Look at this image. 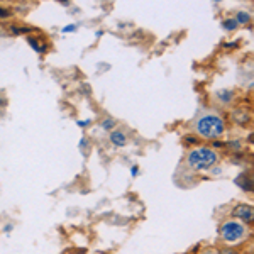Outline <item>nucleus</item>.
<instances>
[{
  "instance_id": "obj_1",
  "label": "nucleus",
  "mask_w": 254,
  "mask_h": 254,
  "mask_svg": "<svg viewBox=\"0 0 254 254\" xmlns=\"http://www.w3.org/2000/svg\"><path fill=\"white\" fill-rule=\"evenodd\" d=\"M195 130L200 137L215 141L225 132V121L215 112H205L195 121Z\"/></svg>"
},
{
  "instance_id": "obj_2",
  "label": "nucleus",
  "mask_w": 254,
  "mask_h": 254,
  "mask_svg": "<svg viewBox=\"0 0 254 254\" xmlns=\"http://www.w3.org/2000/svg\"><path fill=\"white\" fill-rule=\"evenodd\" d=\"M217 161H219V154L208 146L193 147L187 154V166L193 171H200V173L210 171L212 168L217 166Z\"/></svg>"
},
{
  "instance_id": "obj_3",
  "label": "nucleus",
  "mask_w": 254,
  "mask_h": 254,
  "mask_svg": "<svg viewBox=\"0 0 254 254\" xmlns=\"http://www.w3.org/2000/svg\"><path fill=\"white\" fill-rule=\"evenodd\" d=\"M219 236L225 244H229L231 248H236V246L244 243L249 237V225L239 222L236 219H227L220 224Z\"/></svg>"
},
{
  "instance_id": "obj_4",
  "label": "nucleus",
  "mask_w": 254,
  "mask_h": 254,
  "mask_svg": "<svg viewBox=\"0 0 254 254\" xmlns=\"http://www.w3.org/2000/svg\"><path fill=\"white\" fill-rule=\"evenodd\" d=\"M231 215H232V219L239 220V222L251 225L254 220V208L251 203H239V205H236L232 208Z\"/></svg>"
},
{
  "instance_id": "obj_5",
  "label": "nucleus",
  "mask_w": 254,
  "mask_h": 254,
  "mask_svg": "<svg viewBox=\"0 0 254 254\" xmlns=\"http://www.w3.org/2000/svg\"><path fill=\"white\" fill-rule=\"evenodd\" d=\"M236 185L243 188V191H246V193H251V191H253V180H251V175L241 173V175L236 178Z\"/></svg>"
},
{
  "instance_id": "obj_6",
  "label": "nucleus",
  "mask_w": 254,
  "mask_h": 254,
  "mask_svg": "<svg viewBox=\"0 0 254 254\" xmlns=\"http://www.w3.org/2000/svg\"><path fill=\"white\" fill-rule=\"evenodd\" d=\"M110 142H112L114 146H117V147L126 146V144H127V136H126V132H124V130H121V129L112 130V132H110Z\"/></svg>"
},
{
  "instance_id": "obj_7",
  "label": "nucleus",
  "mask_w": 254,
  "mask_h": 254,
  "mask_svg": "<svg viewBox=\"0 0 254 254\" xmlns=\"http://www.w3.org/2000/svg\"><path fill=\"white\" fill-rule=\"evenodd\" d=\"M27 43H29V46L34 49L36 53H44V51H46V44H44L43 41L38 39V38H27Z\"/></svg>"
},
{
  "instance_id": "obj_8",
  "label": "nucleus",
  "mask_w": 254,
  "mask_h": 254,
  "mask_svg": "<svg viewBox=\"0 0 254 254\" xmlns=\"http://www.w3.org/2000/svg\"><path fill=\"white\" fill-rule=\"evenodd\" d=\"M217 98H219L222 104H231V102L234 100V92H232V90H220V92L217 93Z\"/></svg>"
},
{
  "instance_id": "obj_9",
  "label": "nucleus",
  "mask_w": 254,
  "mask_h": 254,
  "mask_svg": "<svg viewBox=\"0 0 254 254\" xmlns=\"http://www.w3.org/2000/svg\"><path fill=\"white\" fill-rule=\"evenodd\" d=\"M234 19H236L237 24H248V22H251V14L246 12V10H241L234 15Z\"/></svg>"
},
{
  "instance_id": "obj_10",
  "label": "nucleus",
  "mask_w": 254,
  "mask_h": 254,
  "mask_svg": "<svg viewBox=\"0 0 254 254\" xmlns=\"http://www.w3.org/2000/svg\"><path fill=\"white\" fill-rule=\"evenodd\" d=\"M237 26H239V24L236 22L234 17H227V19L222 20V27H224L225 31H236Z\"/></svg>"
},
{
  "instance_id": "obj_11",
  "label": "nucleus",
  "mask_w": 254,
  "mask_h": 254,
  "mask_svg": "<svg viewBox=\"0 0 254 254\" xmlns=\"http://www.w3.org/2000/svg\"><path fill=\"white\" fill-rule=\"evenodd\" d=\"M34 29L32 27H20V26H10V32L15 36H20V34H29V32H32Z\"/></svg>"
},
{
  "instance_id": "obj_12",
  "label": "nucleus",
  "mask_w": 254,
  "mask_h": 254,
  "mask_svg": "<svg viewBox=\"0 0 254 254\" xmlns=\"http://www.w3.org/2000/svg\"><path fill=\"white\" fill-rule=\"evenodd\" d=\"M100 126H102V129H104V130H110V132H112V129L116 127V121L107 117V119H104V121H102Z\"/></svg>"
},
{
  "instance_id": "obj_13",
  "label": "nucleus",
  "mask_w": 254,
  "mask_h": 254,
  "mask_svg": "<svg viewBox=\"0 0 254 254\" xmlns=\"http://www.w3.org/2000/svg\"><path fill=\"white\" fill-rule=\"evenodd\" d=\"M7 17H10V10L0 5V19H7Z\"/></svg>"
},
{
  "instance_id": "obj_14",
  "label": "nucleus",
  "mask_w": 254,
  "mask_h": 254,
  "mask_svg": "<svg viewBox=\"0 0 254 254\" xmlns=\"http://www.w3.org/2000/svg\"><path fill=\"white\" fill-rule=\"evenodd\" d=\"M217 254H241L237 249H234V248H224L222 251L220 253H217Z\"/></svg>"
},
{
  "instance_id": "obj_15",
  "label": "nucleus",
  "mask_w": 254,
  "mask_h": 254,
  "mask_svg": "<svg viewBox=\"0 0 254 254\" xmlns=\"http://www.w3.org/2000/svg\"><path fill=\"white\" fill-rule=\"evenodd\" d=\"M196 141H198V139H196L195 136H191V134H187V136H185L187 144H196Z\"/></svg>"
},
{
  "instance_id": "obj_16",
  "label": "nucleus",
  "mask_w": 254,
  "mask_h": 254,
  "mask_svg": "<svg viewBox=\"0 0 254 254\" xmlns=\"http://www.w3.org/2000/svg\"><path fill=\"white\" fill-rule=\"evenodd\" d=\"M76 31V24H71V26H66L63 29V32H75Z\"/></svg>"
},
{
  "instance_id": "obj_17",
  "label": "nucleus",
  "mask_w": 254,
  "mask_h": 254,
  "mask_svg": "<svg viewBox=\"0 0 254 254\" xmlns=\"http://www.w3.org/2000/svg\"><path fill=\"white\" fill-rule=\"evenodd\" d=\"M137 173H139V168H137V166H132V168H130V175H132V176H137Z\"/></svg>"
},
{
  "instance_id": "obj_18",
  "label": "nucleus",
  "mask_w": 254,
  "mask_h": 254,
  "mask_svg": "<svg viewBox=\"0 0 254 254\" xmlns=\"http://www.w3.org/2000/svg\"><path fill=\"white\" fill-rule=\"evenodd\" d=\"M12 229H14V225H12V224H7L5 227H3V232H7V234H9V232L12 231Z\"/></svg>"
},
{
  "instance_id": "obj_19",
  "label": "nucleus",
  "mask_w": 254,
  "mask_h": 254,
  "mask_svg": "<svg viewBox=\"0 0 254 254\" xmlns=\"http://www.w3.org/2000/svg\"><path fill=\"white\" fill-rule=\"evenodd\" d=\"M90 124V121H78V126L80 127H87Z\"/></svg>"
},
{
  "instance_id": "obj_20",
  "label": "nucleus",
  "mask_w": 254,
  "mask_h": 254,
  "mask_svg": "<svg viewBox=\"0 0 254 254\" xmlns=\"http://www.w3.org/2000/svg\"><path fill=\"white\" fill-rule=\"evenodd\" d=\"M200 254H217L215 251H212V249H205V251H202Z\"/></svg>"
},
{
  "instance_id": "obj_21",
  "label": "nucleus",
  "mask_w": 254,
  "mask_h": 254,
  "mask_svg": "<svg viewBox=\"0 0 254 254\" xmlns=\"http://www.w3.org/2000/svg\"><path fill=\"white\" fill-rule=\"evenodd\" d=\"M236 46V43H225L224 44V48H234Z\"/></svg>"
},
{
  "instance_id": "obj_22",
  "label": "nucleus",
  "mask_w": 254,
  "mask_h": 254,
  "mask_svg": "<svg viewBox=\"0 0 254 254\" xmlns=\"http://www.w3.org/2000/svg\"><path fill=\"white\" fill-rule=\"evenodd\" d=\"M61 5L68 7V5H69V2H68V0H61Z\"/></svg>"
},
{
  "instance_id": "obj_23",
  "label": "nucleus",
  "mask_w": 254,
  "mask_h": 254,
  "mask_svg": "<svg viewBox=\"0 0 254 254\" xmlns=\"http://www.w3.org/2000/svg\"><path fill=\"white\" fill-rule=\"evenodd\" d=\"M2 105H3V98L0 97V107H2Z\"/></svg>"
},
{
  "instance_id": "obj_24",
  "label": "nucleus",
  "mask_w": 254,
  "mask_h": 254,
  "mask_svg": "<svg viewBox=\"0 0 254 254\" xmlns=\"http://www.w3.org/2000/svg\"><path fill=\"white\" fill-rule=\"evenodd\" d=\"M0 34H2V31H0Z\"/></svg>"
}]
</instances>
